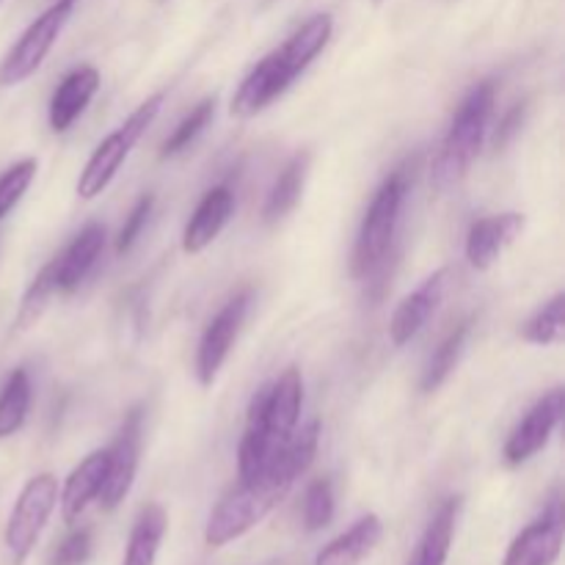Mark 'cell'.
I'll list each match as a JSON object with an SVG mask.
<instances>
[{"mask_svg": "<svg viewBox=\"0 0 565 565\" xmlns=\"http://www.w3.org/2000/svg\"><path fill=\"white\" fill-rule=\"evenodd\" d=\"M92 550H94L92 530L88 527L72 530V533L55 546L47 565H83L88 557H92Z\"/></svg>", "mask_w": 565, "mask_h": 565, "instance_id": "f546056e", "label": "cell"}, {"mask_svg": "<svg viewBox=\"0 0 565 565\" xmlns=\"http://www.w3.org/2000/svg\"><path fill=\"white\" fill-rule=\"evenodd\" d=\"M563 533L561 508L552 505L544 519L516 535L502 565H555L563 552Z\"/></svg>", "mask_w": 565, "mask_h": 565, "instance_id": "4fadbf2b", "label": "cell"}, {"mask_svg": "<svg viewBox=\"0 0 565 565\" xmlns=\"http://www.w3.org/2000/svg\"><path fill=\"white\" fill-rule=\"evenodd\" d=\"M72 11H75V0H55L50 9H44L25 28V33L17 39L14 47L6 53L3 64H0V86H20V83H25L44 64L50 50L55 47L58 36L64 33Z\"/></svg>", "mask_w": 565, "mask_h": 565, "instance_id": "5b68a950", "label": "cell"}, {"mask_svg": "<svg viewBox=\"0 0 565 565\" xmlns=\"http://www.w3.org/2000/svg\"><path fill=\"white\" fill-rule=\"evenodd\" d=\"M522 116H524V105H516V108L511 110V114L505 116V121H502L500 132H497V147H502V143L508 141V138L513 136V132L522 127Z\"/></svg>", "mask_w": 565, "mask_h": 565, "instance_id": "1f68e13d", "label": "cell"}, {"mask_svg": "<svg viewBox=\"0 0 565 565\" xmlns=\"http://www.w3.org/2000/svg\"><path fill=\"white\" fill-rule=\"evenodd\" d=\"M320 441V423L312 419L303 428L292 430L290 439L279 447L274 463L265 469L252 483H241L235 491L224 497L218 505L213 508L204 527V541L213 550L232 544V541L243 539L248 530L257 527L296 486V480L312 467L315 452H318Z\"/></svg>", "mask_w": 565, "mask_h": 565, "instance_id": "6da1fadb", "label": "cell"}, {"mask_svg": "<svg viewBox=\"0 0 565 565\" xmlns=\"http://www.w3.org/2000/svg\"><path fill=\"white\" fill-rule=\"evenodd\" d=\"M152 207H154V196H149V193L132 204V210L127 213L125 224H121L119 237H116V254H127L132 246H136V241L141 237L143 224H147V218L152 215Z\"/></svg>", "mask_w": 565, "mask_h": 565, "instance_id": "4dcf8cb0", "label": "cell"}, {"mask_svg": "<svg viewBox=\"0 0 565 565\" xmlns=\"http://www.w3.org/2000/svg\"><path fill=\"white\" fill-rule=\"evenodd\" d=\"M105 248V226L88 224L75 235L61 257H55V290L75 292L86 281Z\"/></svg>", "mask_w": 565, "mask_h": 565, "instance_id": "2e32d148", "label": "cell"}, {"mask_svg": "<svg viewBox=\"0 0 565 565\" xmlns=\"http://www.w3.org/2000/svg\"><path fill=\"white\" fill-rule=\"evenodd\" d=\"M248 303H252V292H237V296L230 298V301L224 303V309L210 320L207 329H204L196 348V379L202 386H213L215 379H218L221 367H224V362L230 359L232 345H235L237 334H241Z\"/></svg>", "mask_w": 565, "mask_h": 565, "instance_id": "ba28073f", "label": "cell"}, {"mask_svg": "<svg viewBox=\"0 0 565 565\" xmlns=\"http://www.w3.org/2000/svg\"><path fill=\"white\" fill-rule=\"evenodd\" d=\"M334 519V489H331V480H315L312 486L303 494V527L309 533H318L326 530Z\"/></svg>", "mask_w": 565, "mask_h": 565, "instance_id": "83f0119b", "label": "cell"}, {"mask_svg": "<svg viewBox=\"0 0 565 565\" xmlns=\"http://www.w3.org/2000/svg\"><path fill=\"white\" fill-rule=\"evenodd\" d=\"M384 539V524L375 513L359 519L351 530L326 544L315 557V565H359L373 555L375 546Z\"/></svg>", "mask_w": 565, "mask_h": 565, "instance_id": "d6986e66", "label": "cell"}, {"mask_svg": "<svg viewBox=\"0 0 565 565\" xmlns=\"http://www.w3.org/2000/svg\"><path fill=\"white\" fill-rule=\"evenodd\" d=\"M163 99H166L163 92L147 97L130 116H127L125 121H121L119 127H116L114 132H110L108 138L99 141V147L94 149L92 158H88L86 166H83L81 177H77V196L92 202V199H97L99 193L114 182V177L119 174L121 163L130 158L132 147L141 141L147 127L158 119L160 108H163Z\"/></svg>", "mask_w": 565, "mask_h": 565, "instance_id": "277c9868", "label": "cell"}, {"mask_svg": "<svg viewBox=\"0 0 565 565\" xmlns=\"http://www.w3.org/2000/svg\"><path fill=\"white\" fill-rule=\"evenodd\" d=\"M309 152L292 154L290 163L281 169V174L276 177L274 188H270L268 199H265L263 207V221L265 224H276V221L285 218L287 213H292V207L298 204L303 193V182H307L309 171Z\"/></svg>", "mask_w": 565, "mask_h": 565, "instance_id": "7402d4cb", "label": "cell"}, {"mask_svg": "<svg viewBox=\"0 0 565 565\" xmlns=\"http://www.w3.org/2000/svg\"><path fill=\"white\" fill-rule=\"evenodd\" d=\"M31 379H28L25 370L17 367L0 390V439H9L25 425L28 412H31Z\"/></svg>", "mask_w": 565, "mask_h": 565, "instance_id": "603a6c76", "label": "cell"}, {"mask_svg": "<svg viewBox=\"0 0 565 565\" xmlns=\"http://www.w3.org/2000/svg\"><path fill=\"white\" fill-rule=\"evenodd\" d=\"M386 3V0H373V6H384Z\"/></svg>", "mask_w": 565, "mask_h": 565, "instance_id": "d6a6232c", "label": "cell"}, {"mask_svg": "<svg viewBox=\"0 0 565 565\" xmlns=\"http://www.w3.org/2000/svg\"><path fill=\"white\" fill-rule=\"evenodd\" d=\"M36 169H39L36 160L25 158L0 174V218H6V215L20 204V199L25 196L33 177H36Z\"/></svg>", "mask_w": 565, "mask_h": 565, "instance_id": "f1b7e54d", "label": "cell"}, {"mask_svg": "<svg viewBox=\"0 0 565 565\" xmlns=\"http://www.w3.org/2000/svg\"><path fill=\"white\" fill-rule=\"evenodd\" d=\"M524 224H527V218L522 213H502L475 221L467 235L469 265L475 270H489L500 259V254L522 235Z\"/></svg>", "mask_w": 565, "mask_h": 565, "instance_id": "5bb4252c", "label": "cell"}, {"mask_svg": "<svg viewBox=\"0 0 565 565\" xmlns=\"http://www.w3.org/2000/svg\"><path fill=\"white\" fill-rule=\"evenodd\" d=\"M53 292H58V290H55V259H50V263L39 270L36 279L31 281V287L25 290V296H22L20 315H17V326H20V329H28V326L36 323L39 315L44 312L47 301L53 298Z\"/></svg>", "mask_w": 565, "mask_h": 565, "instance_id": "4316f807", "label": "cell"}, {"mask_svg": "<svg viewBox=\"0 0 565 565\" xmlns=\"http://www.w3.org/2000/svg\"><path fill=\"white\" fill-rule=\"evenodd\" d=\"M213 114H215V99L213 97L202 99V103H199L196 108H193L191 114L174 127V132L166 138L163 149H160V158H177V154H182L185 149H191V143L196 141V138L202 136L204 127L210 125Z\"/></svg>", "mask_w": 565, "mask_h": 565, "instance_id": "484cf974", "label": "cell"}, {"mask_svg": "<svg viewBox=\"0 0 565 565\" xmlns=\"http://www.w3.org/2000/svg\"><path fill=\"white\" fill-rule=\"evenodd\" d=\"M494 83L480 81L469 88L467 97L458 105L450 130L434 160V169H430V182L439 191H450L467 177L469 166L483 147L486 130H489L491 114H494Z\"/></svg>", "mask_w": 565, "mask_h": 565, "instance_id": "7a4b0ae2", "label": "cell"}, {"mask_svg": "<svg viewBox=\"0 0 565 565\" xmlns=\"http://www.w3.org/2000/svg\"><path fill=\"white\" fill-rule=\"evenodd\" d=\"M522 340L530 345H561L565 340V296L557 292L552 301H546L527 323L522 326Z\"/></svg>", "mask_w": 565, "mask_h": 565, "instance_id": "d4e9b609", "label": "cell"}, {"mask_svg": "<svg viewBox=\"0 0 565 565\" xmlns=\"http://www.w3.org/2000/svg\"><path fill=\"white\" fill-rule=\"evenodd\" d=\"M408 180L406 171L397 169L386 177L375 191L367 213H364L362 226H359L356 246L351 257V274L356 279H367L384 265L392 243H395L397 224H401V210L406 202Z\"/></svg>", "mask_w": 565, "mask_h": 565, "instance_id": "3957f363", "label": "cell"}, {"mask_svg": "<svg viewBox=\"0 0 565 565\" xmlns=\"http://www.w3.org/2000/svg\"><path fill=\"white\" fill-rule=\"evenodd\" d=\"M301 75L296 61L285 53V50H274V53L265 55L257 66L246 75V81L241 83V88L235 92L230 105V114L235 119H254L257 114H263L274 99H279L287 88L292 86V81Z\"/></svg>", "mask_w": 565, "mask_h": 565, "instance_id": "52a82bcc", "label": "cell"}, {"mask_svg": "<svg viewBox=\"0 0 565 565\" xmlns=\"http://www.w3.org/2000/svg\"><path fill=\"white\" fill-rule=\"evenodd\" d=\"M259 403H263V417L268 425L270 436L276 441H287L292 430L298 428L303 406V379L298 367H287L274 384H265L257 392Z\"/></svg>", "mask_w": 565, "mask_h": 565, "instance_id": "7c38bea8", "label": "cell"}, {"mask_svg": "<svg viewBox=\"0 0 565 565\" xmlns=\"http://www.w3.org/2000/svg\"><path fill=\"white\" fill-rule=\"evenodd\" d=\"M105 472H108V450H94L72 469L66 478L64 489H61V513H64L66 524H75L77 519L86 513L92 502H97L99 491H103Z\"/></svg>", "mask_w": 565, "mask_h": 565, "instance_id": "e0dca14e", "label": "cell"}, {"mask_svg": "<svg viewBox=\"0 0 565 565\" xmlns=\"http://www.w3.org/2000/svg\"><path fill=\"white\" fill-rule=\"evenodd\" d=\"M0 3H3V0H0Z\"/></svg>", "mask_w": 565, "mask_h": 565, "instance_id": "836d02e7", "label": "cell"}, {"mask_svg": "<svg viewBox=\"0 0 565 565\" xmlns=\"http://www.w3.org/2000/svg\"><path fill=\"white\" fill-rule=\"evenodd\" d=\"M97 92H99V72L94 70V66H77V70H72L70 75L58 83V88L53 92V99H50V114H47L50 130L53 132L70 130Z\"/></svg>", "mask_w": 565, "mask_h": 565, "instance_id": "ac0fdd59", "label": "cell"}, {"mask_svg": "<svg viewBox=\"0 0 565 565\" xmlns=\"http://www.w3.org/2000/svg\"><path fill=\"white\" fill-rule=\"evenodd\" d=\"M469 331H472V323H469V320H463V323H458L456 329L445 337V342L436 348L434 356H430V362H428V367H425L423 384H419L423 386V392H428L430 395V392H436L447 379H450V373L456 370L458 359H461L463 348H467Z\"/></svg>", "mask_w": 565, "mask_h": 565, "instance_id": "cb8c5ba5", "label": "cell"}, {"mask_svg": "<svg viewBox=\"0 0 565 565\" xmlns=\"http://www.w3.org/2000/svg\"><path fill=\"white\" fill-rule=\"evenodd\" d=\"M458 508H461V500H456V497L441 502L439 511L430 516L425 533L419 535L417 546H414L406 565H447V557H450L452 550V539H456Z\"/></svg>", "mask_w": 565, "mask_h": 565, "instance_id": "ffe728a7", "label": "cell"}, {"mask_svg": "<svg viewBox=\"0 0 565 565\" xmlns=\"http://www.w3.org/2000/svg\"><path fill=\"white\" fill-rule=\"evenodd\" d=\"M565 412V392L557 386V390L546 392L527 414H524L522 423L513 428V434L508 436L505 441V456L508 467H522L530 458L539 456L546 445H550L552 434L561 425Z\"/></svg>", "mask_w": 565, "mask_h": 565, "instance_id": "9c48e42d", "label": "cell"}, {"mask_svg": "<svg viewBox=\"0 0 565 565\" xmlns=\"http://www.w3.org/2000/svg\"><path fill=\"white\" fill-rule=\"evenodd\" d=\"M232 213H235V193L230 188L218 185L204 193L199 207L193 210L191 221L185 224V232H182V252L202 254L224 232Z\"/></svg>", "mask_w": 565, "mask_h": 565, "instance_id": "9a60e30c", "label": "cell"}, {"mask_svg": "<svg viewBox=\"0 0 565 565\" xmlns=\"http://www.w3.org/2000/svg\"><path fill=\"white\" fill-rule=\"evenodd\" d=\"M166 530H169V516H166L163 508L158 502L143 508L138 513L136 524H132L130 541H127L125 561L121 565H154L158 561L160 544L166 539Z\"/></svg>", "mask_w": 565, "mask_h": 565, "instance_id": "44dd1931", "label": "cell"}, {"mask_svg": "<svg viewBox=\"0 0 565 565\" xmlns=\"http://www.w3.org/2000/svg\"><path fill=\"white\" fill-rule=\"evenodd\" d=\"M138 458H141V412H130L116 441L108 447V472L97 497L103 511H116L127 500L136 483Z\"/></svg>", "mask_w": 565, "mask_h": 565, "instance_id": "30bf717a", "label": "cell"}, {"mask_svg": "<svg viewBox=\"0 0 565 565\" xmlns=\"http://www.w3.org/2000/svg\"><path fill=\"white\" fill-rule=\"evenodd\" d=\"M447 285H450V270L439 268L436 274H430L428 279L412 292V296H406L401 303H397L395 315H392L390 320L392 345L397 348L408 345V342H412L414 337L428 326L430 315L439 309L441 298H445Z\"/></svg>", "mask_w": 565, "mask_h": 565, "instance_id": "8fae6325", "label": "cell"}, {"mask_svg": "<svg viewBox=\"0 0 565 565\" xmlns=\"http://www.w3.org/2000/svg\"><path fill=\"white\" fill-rule=\"evenodd\" d=\"M58 502V478L50 472L36 475L25 483V489L17 497L11 508L9 524H6V550L14 565H22L31 557L44 524L50 522V513Z\"/></svg>", "mask_w": 565, "mask_h": 565, "instance_id": "8992f818", "label": "cell"}]
</instances>
